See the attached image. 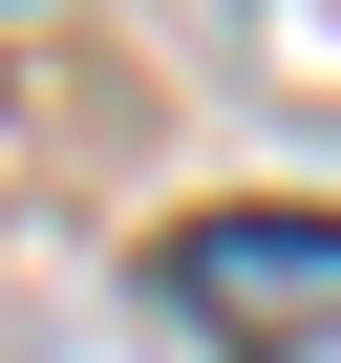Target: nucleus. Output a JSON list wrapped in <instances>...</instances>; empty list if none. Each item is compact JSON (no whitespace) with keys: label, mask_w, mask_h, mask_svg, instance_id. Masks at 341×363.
Masks as SVG:
<instances>
[{"label":"nucleus","mask_w":341,"mask_h":363,"mask_svg":"<svg viewBox=\"0 0 341 363\" xmlns=\"http://www.w3.org/2000/svg\"><path fill=\"white\" fill-rule=\"evenodd\" d=\"M170 299H192L235 363H320L341 342V214H192L170 235Z\"/></svg>","instance_id":"f257e3e1"}]
</instances>
